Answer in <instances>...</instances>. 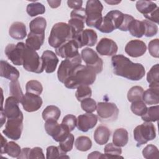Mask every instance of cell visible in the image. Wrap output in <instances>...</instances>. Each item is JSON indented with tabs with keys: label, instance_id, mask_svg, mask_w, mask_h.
<instances>
[{
	"label": "cell",
	"instance_id": "obj_1",
	"mask_svg": "<svg viewBox=\"0 0 159 159\" xmlns=\"http://www.w3.org/2000/svg\"><path fill=\"white\" fill-rule=\"evenodd\" d=\"M111 63L115 75L132 81L140 80L145 74V68L141 63H134L122 54L114 55Z\"/></svg>",
	"mask_w": 159,
	"mask_h": 159
},
{
	"label": "cell",
	"instance_id": "obj_2",
	"mask_svg": "<svg viewBox=\"0 0 159 159\" xmlns=\"http://www.w3.org/2000/svg\"><path fill=\"white\" fill-rule=\"evenodd\" d=\"M96 73L86 66L78 65L70 76L64 82V85L69 89H75L81 85L89 86L94 83Z\"/></svg>",
	"mask_w": 159,
	"mask_h": 159
},
{
	"label": "cell",
	"instance_id": "obj_3",
	"mask_svg": "<svg viewBox=\"0 0 159 159\" xmlns=\"http://www.w3.org/2000/svg\"><path fill=\"white\" fill-rule=\"evenodd\" d=\"M74 34L68 24L58 22L53 25L48 37L49 45L57 48L73 39Z\"/></svg>",
	"mask_w": 159,
	"mask_h": 159
},
{
	"label": "cell",
	"instance_id": "obj_4",
	"mask_svg": "<svg viewBox=\"0 0 159 159\" xmlns=\"http://www.w3.org/2000/svg\"><path fill=\"white\" fill-rule=\"evenodd\" d=\"M22 66L30 72L41 73L44 71L43 61L35 50L24 45L22 55Z\"/></svg>",
	"mask_w": 159,
	"mask_h": 159
},
{
	"label": "cell",
	"instance_id": "obj_5",
	"mask_svg": "<svg viewBox=\"0 0 159 159\" xmlns=\"http://www.w3.org/2000/svg\"><path fill=\"white\" fill-rule=\"evenodd\" d=\"M103 6L98 0H89L86 4V24L88 27H93L96 29L100 24L102 16V11Z\"/></svg>",
	"mask_w": 159,
	"mask_h": 159
},
{
	"label": "cell",
	"instance_id": "obj_6",
	"mask_svg": "<svg viewBox=\"0 0 159 159\" xmlns=\"http://www.w3.org/2000/svg\"><path fill=\"white\" fill-rule=\"evenodd\" d=\"M156 137V129L150 122L137 125L134 130V138L137 142V147H140Z\"/></svg>",
	"mask_w": 159,
	"mask_h": 159
},
{
	"label": "cell",
	"instance_id": "obj_7",
	"mask_svg": "<svg viewBox=\"0 0 159 159\" xmlns=\"http://www.w3.org/2000/svg\"><path fill=\"white\" fill-rule=\"evenodd\" d=\"M97 114L101 122H111L117 120L119 116V109L113 102H99L97 104Z\"/></svg>",
	"mask_w": 159,
	"mask_h": 159
},
{
	"label": "cell",
	"instance_id": "obj_8",
	"mask_svg": "<svg viewBox=\"0 0 159 159\" xmlns=\"http://www.w3.org/2000/svg\"><path fill=\"white\" fill-rule=\"evenodd\" d=\"M81 57L86 63V66L96 74L99 73L102 71L103 61L93 49L89 47L84 48L81 50Z\"/></svg>",
	"mask_w": 159,
	"mask_h": 159
},
{
	"label": "cell",
	"instance_id": "obj_9",
	"mask_svg": "<svg viewBox=\"0 0 159 159\" xmlns=\"http://www.w3.org/2000/svg\"><path fill=\"white\" fill-rule=\"evenodd\" d=\"M44 127L48 135L57 142L65 139L70 133V131L66 126L61 123L60 124H58L57 120H46Z\"/></svg>",
	"mask_w": 159,
	"mask_h": 159
},
{
	"label": "cell",
	"instance_id": "obj_10",
	"mask_svg": "<svg viewBox=\"0 0 159 159\" xmlns=\"http://www.w3.org/2000/svg\"><path fill=\"white\" fill-rule=\"evenodd\" d=\"M136 8L147 20L158 24L159 7L157 4L150 1H138L136 2Z\"/></svg>",
	"mask_w": 159,
	"mask_h": 159
},
{
	"label": "cell",
	"instance_id": "obj_11",
	"mask_svg": "<svg viewBox=\"0 0 159 159\" xmlns=\"http://www.w3.org/2000/svg\"><path fill=\"white\" fill-rule=\"evenodd\" d=\"M82 58L81 55L79 54L76 57L70 58L65 59L63 60L57 71V76L58 80L64 83L66 79L70 76L74 69L79 65L81 64Z\"/></svg>",
	"mask_w": 159,
	"mask_h": 159
},
{
	"label": "cell",
	"instance_id": "obj_12",
	"mask_svg": "<svg viewBox=\"0 0 159 159\" xmlns=\"http://www.w3.org/2000/svg\"><path fill=\"white\" fill-rule=\"evenodd\" d=\"M24 116L7 119L2 133L10 139L17 140L20 138L23 129Z\"/></svg>",
	"mask_w": 159,
	"mask_h": 159
},
{
	"label": "cell",
	"instance_id": "obj_13",
	"mask_svg": "<svg viewBox=\"0 0 159 159\" xmlns=\"http://www.w3.org/2000/svg\"><path fill=\"white\" fill-rule=\"evenodd\" d=\"M86 19V11L83 7L73 9L71 12L70 19L68 20V25L72 29L74 35L84 30Z\"/></svg>",
	"mask_w": 159,
	"mask_h": 159
},
{
	"label": "cell",
	"instance_id": "obj_14",
	"mask_svg": "<svg viewBox=\"0 0 159 159\" xmlns=\"http://www.w3.org/2000/svg\"><path fill=\"white\" fill-rule=\"evenodd\" d=\"M72 40L76 42L79 48L84 46L93 47L97 42L98 35L94 30L86 29L75 35Z\"/></svg>",
	"mask_w": 159,
	"mask_h": 159
},
{
	"label": "cell",
	"instance_id": "obj_15",
	"mask_svg": "<svg viewBox=\"0 0 159 159\" xmlns=\"http://www.w3.org/2000/svg\"><path fill=\"white\" fill-rule=\"evenodd\" d=\"M24 45V42H18L16 45L9 43L5 48L4 53L6 57L15 65H22V55Z\"/></svg>",
	"mask_w": 159,
	"mask_h": 159
},
{
	"label": "cell",
	"instance_id": "obj_16",
	"mask_svg": "<svg viewBox=\"0 0 159 159\" xmlns=\"http://www.w3.org/2000/svg\"><path fill=\"white\" fill-rule=\"evenodd\" d=\"M24 109L29 112L38 111L42 106V99L39 95L26 93L20 102Z\"/></svg>",
	"mask_w": 159,
	"mask_h": 159
},
{
	"label": "cell",
	"instance_id": "obj_17",
	"mask_svg": "<svg viewBox=\"0 0 159 159\" xmlns=\"http://www.w3.org/2000/svg\"><path fill=\"white\" fill-rule=\"evenodd\" d=\"M96 50L101 55L114 56L117 52L118 46L113 40L108 38H102L98 43Z\"/></svg>",
	"mask_w": 159,
	"mask_h": 159
},
{
	"label": "cell",
	"instance_id": "obj_18",
	"mask_svg": "<svg viewBox=\"0 0 159 159\" xmlns=\"http://www.w3.org/2000/svg\"><path fill=\"white\" fill-rule=\"evenodd\" d=\"M19 102L14 96H11L6 99L3 110L7 119H16L23 116V114L19 107Z\"/></svg>",
	"mask_w": 159,
	"mask_h": 159
},
{
	"label": "cell",
	"instance_id": "obj_19",
	"mask_svg": "<svg viewBox=\"0 0 159 159\" xmlns=\"http://www.w3.org/2000/svg\"><path fill=\"white\" fill-rule=\"evenodd\" d=\"M78 47L73 40H71L55 48L57 55L65 59L73 58L80 53Z\"/></svg>",
	"mask_w": 159,
	"mask_h": 159
},
{
	"label": "cell",
	"instance_id": "obj_20",
	"mask_svg": "<svg viewBox=\"0 0 159 159\" xmlns=\"http://www.w3.org/2000/svg\"><path fill=\"white\" fill-rule=\"evenodd\" d=\"M98 120V116L93 113L81 114L77 118L76 127L79 130L86 132L94 127L97 124Z\"/></svg>",
	"mask_w": 159,
	"mask_h": 159
},
{
	"label": "cell",
	"instance_id": "obj_21",
	"mask_svg": "<svg viewBox=\"0 0 159 159\" xmlns=\"http://www.w3.org/2000/svg\"><path fill=\"white\" fill-rule=\"evenodd\" d=\"M147 46L145 43L140 40H132L125 47V52L131 57L137 58L142 56L146 52Z\"/></svg>",
	"mask_w": 159,
	"mask_h": 159
},
{
	"label": "cell",
	"instance_id": "obj_22",
	"mask_svg": "<svg viewBox=\"0 0 159 159\" xmlns=\"http://www.w3.org/2000/svg\"><path fill=\"white\" fill-rule=\"evenodd\" d=\"M41 58L45 72L47 73L54 72L59 61L56 54L51 50H45L43 52Z\"/></svg>",
	"mask_w": 159,
	"mask_h": 159
},
{
	"label": "cell",
	"instance_id": "obj_23",
	"mask_svg": "<svg viewBox=\"0 0 159 159\" xmlns=\"http://www.w3.org/2000/svg\"><path fill=\"white\" fill-rule=\"evenodd\" d=\"M19 71L14 66L4 60L0 61V76L11 81L17 80L19 77Z\"/></svg>",
	"mask_w": 159,
	"mask_h": 159
},
{
	"label": "cell",
	"instance_id": "obj_24",
	"mask_svg": "<svg viewBox=\"0 0 159 159\" xmlns=\"http://www.w3.org/2000/svg\"><path fill=\"white\" fill-rule=\"evenodd\" d=\"M9 34L16 40L24 39L27 35L25 25L21 22H13L9 27Z\"/></svg>",
	"mask_w": 159,
	"mask_h": 159
},
{
	"label": "cell",
	"instance_id": "obj_25",
	"mask_svg": "<svg viewBox=\"0 0 159 159\" xmlns=\"http://www.w3.org/2000/svg\"><path fill=\"white\" fill-rule=\"evenodd\" d=\"M111 136V130L109 129L104 125L98 126L94 132V139L95 142L102 145L107 143Z\"/></svg>",
	"mask_w": 159,
	"mask_h": 159
},
{
	"label": "cell",
	"instance_id": "obj_26",
	"mask_svg": "<svg viewBox=\"0 0 159 159\" xmlns=\"http://www.w3.org/2000/svg\"><path fill=\"white\" fill-rule=\"evenodd\" d=\"M45 40V34H37L30 32L25 40V44L34 50H39Z\"/></svg>",
	"mask_w": 159,
	"mask_h": 159
},
{
	"label": "cell",
	"instance_id": "obj_27",
	"mask_svg": "<svg viewBox=\"0 0 159 159\" xmlns=\"http://www.w3.org/2000/svg\"><path fill=\"white\" fill-rule=\"evenodd\" d=\"M129 141V134L124 128L117 129L113 134L112 142L116 146L122 147L127 145Z\"/></svg>",
	"mask_w": 159,
	"mask_h": 159
},
{
	"label": "cell",
	"instance_id": "obj_28",
	"mask_svg": "<svg viewBox=\"0 0 159 159\" xmlns=\"http://www.w3.org/2000/svg\"><path fill=\"white\" fill-rule=\"evenodd\" d=\"M128 30L130 34L137 38H141L145 32V25L144 22L137 19H134L129 24Z\"/></svg>",
	"mask_w": 159,
	"mask_h": 159
},
{
	"label": "cell",
	"instance_id": "obj_29",
	"mask_svg": "<svg viewBox=\"0 0 159 159\" xmlns=\"http://www.w3.org/2000/svg\"><path fill=\"white\" fill-rule=\"evenodd\" d=\"M46 26V19L43 17H37L30 22V32L37 34H45Z\"/></svg>",
	"mask_w": 159,
	"mask_h": 159
},
{
	"label": "cell",
	"instance_id": "obj_30",
	"mask_svg": "<svg viewBox=\"0 0 159 159\" xmlns=\"http://www.w3.org/2000/svg\"><path fill=\"white\" fill-rule=\"evenodd\" d=\"M142 100L148 105L158 104L159 102V88H150L145 91Z\"/></svg>",
	"mask_w": 159,
	"mask_h": 159
},
{
	"label": "cell",
	"instance_id": "obj_31",
	"mask_svg": "<svg viewBox=\"0 0 159 159\" xmlns=\"http://www.w3.org/2000/svg\"><path fill=\"white\" fill-rule=\"evenodd\" d=\"M61 115L60 109L55 106L50 105L47 106L42 113L43 119L46 121L48 120H58Z\"/></svg>",
	"mask_w": 159,
	"mask_h": 159
},
{
	"label": "cell",
	"instance_id": "obj_32",
	"mask_svg": "<svg viewBox=\"0 0 159 159\" xmlns=\"http://www.w3.org/2000/svg\"><path fill=\"white\" fill-rule=\"evenodd\" d=\"M147 80L149 88H159V65H154L147 75Z\"/></svg>",
	"mask_w": 159,
	"mask_h": 159
},
{
	"label": "cell",
	"instance_id": "obj_33",
	"mask_svg": "<svg viewBox=\"0 0 159 159\" xmlns=\"http://www.w3.org/2000/svg\"><path fill=\"white\" fill-rule=\"evenodd\" d=\"M104 152L106 158H123V157L120 156L122 153L121 148L116 146L113 143L107 144L104 147Z\"/></svg>",
	"mask_w": 159,
	"mask_h": 159
},
{
	"label": "cell",
	"instance_id": "obj_34",
	"mask_svg": "<svg viewBox=\"0 0 159 159\" xmlns=\"http://www.w3.org/2000/svg\"><path fill=\"white\" fill-rule=\"evenodd\" d=\"M145 122H157L159 119V106H154L147 108L146 112L141 116Z\"/></svg>",
	"mask_w": 159,
	"mask_h": 159
},
{
	"label": "cell",
	"instance_id": "obj_35",
	"mask_svg": "<svg viewBox=\"0 0 159 159\" xmlns=\"http://www.w3.org/2000/svg\"><path fill=\"white\" fill-rule=\"evenodd\" d=\"M46 158L47 159L53 158H69V157L66 155V153L60 149V148L56 146H49L47 148Z\"/></svg>",
	"mask_w": 159,
	"mask_h": 159
},
{
	"label": "cell",
	"instance_id": "obj_36",
	"mask_svg": "<svg viewBox=\"0 0 159 159\" xmlns=\"http://www.w3.org/2000/svg\"><path fill=\"white\" fill-rule=\"evenodd\" d=\"M26 11L30 17H35L37 15L44 14L45 12V6L40 2H34L27 6Z\"/></svg>",
	"mask_w": 159,
	"mask_h": 159
},
{
	"label": "cell",
	"instance_id": "obj_37",
	"mask_svg": "<svg viewBox=\"0 0 159 159\" xmlns=\"http://www.w3.org/2000/svg\"><path fill=\"white\" fill-rule=\"evenodd\" d=\"M76 148L81 152H86L92 147V141L86 136H80L75 142Z\"/></svg>",
	"mask_w": 159,
	"mask_h": 159
},
{
	"label": "cell",
	"instance_id": "obj_38",
	"mask_svg": "<svg viewBox=\"0 0 159 159\" xmlns=\"http://www.w3.org/2000/svg\"><path fill=\"white\" fill-rule=\"evenodd\" d=\"M143 92V89L140 86H134L132 87L127 93L128 101L130 102H133L142 100Z\"/></svg>",
	"mask_w": 159,
	"mask_h": 159
},
{
	"label": "cell",
	"instance_id": "obj_39",
	"mask_svg": "<svg viewBox=\"0 0 159 159\" xmlns=\"http://www.w3.org/2000/svg\"><path fill=\"white\" fill-rule=\"evenodd\" d=\"M96 29L102 33H111L116 29V27L112 19L106 15L104 17H102L100 24Z\"/></svg>",
	"mask_w": 159,
	"mask_h": 159
},
{
	"label": "cell",
	"instance_id": "obj_40",
	"mask_svg": "<svg viewBox=\"0 0 159 159\" xmlns=\"http://www.w3.org/2000/svg\"><path fill=\"white\" fill-rule=\"evenodd\" d=\"M9 93L12 96L16 98L17 101L21 102L22 98L24 97V94L21 89V87L20 86V83L18 80L11 81L9 85Z\"/></svg>",
	"mask_w": 159,
	"mask_h": 159
},
{
	"label": "cell",
	"instance_id": "obj_41",
	"mask_svg": "<svg viewBox=\"0 0 159 159\" xmlns=\"http://www.w3.org/2000/svg\"><path fill=\"white\" fill-rule=\"evenodd\" d=\"M21 148L20 146L13 141L7 143L2 154L7 153L9 157L12 158H18L21 153Z\"/></svg>",
	"mask_w": 159,
	"mask_h": 159
},
{
	"label": "cell",
	"instance_id": "obj_42",
	"mask_svg": "<svg viewBox=\"0 0 159 159\" xmlns=\"http://www.w3.org/2000/svg\"><path fill=\"white\" fill-rule=\"evenodd\" d=\"M26 93L40 95L43 91V86L40 82L37 80H30L25 85Z\"/></svg>",
	"mask_w": 159,
	"mask_h": 159
},
{
	"label": "cell",
	"instance_id": "obj_43",
	"mask_svg": "<svg viewBox=\"0 0 159 159\" xmlns=\"http://www.w3.org/2000/svg\"><path fill=\"white\" fill-rule=\"evenodd\" d=\"M106 15L112 19L116 29H119L123 22L124 19V14L119 10H112L108 12Z\"/></svg>",
	"mask_w": 159,
	"mask_h": 159
},
{
	"label": "cell",
	"instance_id": "obj_44",
	"mask_svg": "<svg viewBox=\"0 0 159 159\" xmlns=\"http://www.w3.org/2000/svg\"><path fill=\"white\" fill-rule=\"evenodd\" d=\"M92 91L91 88L88 85H81L77 88L75 93L76 98L78 101H82L83 99L88 98H91Z\"/></svg>",
	"mask_w": 159,
	"mask_h": 159
},
{
	"label": "cell",
	"instance_id": "obj_45",
	"mask_svg": "<svg viewBox=\"0 0 159 159\" xmlns=\"http://www.w3.org/2000/svg\"><path fill=\"white\" fill-rule=\"evenodd\" d=\"M142 155L146 159H154L159 158L158 148L152 144L147 145L142 150Z\"/></svg>",
	"mask_w": 159,
	"mask_h": 159
},
{
	"label": "cell",
	"instance_id": "obj_46",
	"mask_svg": "<svg viewBox=\"0 0 159 159\" xmlns=\"http://www.w3.org/2000/svg\"><path fill=\"white\" fill-rule=\"evenodd\" d=\"M130 109L135 115L138 116H142L146 112L147 107L146 104L143 101V100H141L132 102V104L130 106Z\"/></svg>",
	"mask_w": 159,
	"mask_h": 159
},
{
	"label": "cell",
	"instance_id": "obj_47",
	"mask_svg": "<svg viewBox=\"0 0 159 159\" xmlns=\"http://www.w3.org/2000/svg\"><path fill=\"white\" fill-rule=\"evenodd\" d=\"M81 107L86 113H92L96 110L97 103L94 99L88 98L81 101Z\"/></svg>",
	"mask_w": 159,
	"mask_h": 159
},
{
	"label": "cell",
	"instance_id": "obj_48",
	"mask_svg": "<svg viewBox=\"0 0 159 159\" xmlns=\"http://www.w3.org/2000/svg\"><path fill=\"white\" fill-rule=\"evenodd\" d=\"M74 140L75 139L73 135L70 133L65 139L59 142L58 146L61 150L67 153L72 150L74 144Z\"/></svg>",
	"mask_w": 159,
	"mask_h": 159
},
{
	"label": "cell",
	"instance_id": "obj_49",
	"mask_svg": "<svg viewBox=\"0 0 159 159\" xmlns=\"http://www.w3.org/2000/svg\"><path fill=\"white\" fill-rule=\"evenodd\" d=\"M143 22L145 25V32L144 35L146 37H152L157 34L158 28L155 23L147 19L143 20Z\"/></svg>",
	"mask_w": 159,
	"mask_h": 159
},
{
	"label": "cell",
	"instance_id": "obj_50",
	"mask_svg": "<svg viewBox=\"0 0 159 159\" xmlns=\"http://www.w3.org/2000/svg\"><path fill=\"white\" fill-rule=\"evenodd\" d=\"M61 124L66 126L68 130L71 132L76 126L77 118L73 114H67L63 118Z\"/></svg>",
	"mask_w": 159,
	"mask_h": 159
},
{
	"label": "cell",
	"instance_id": "obj_51",
	"mask_svg": "<svg viewBox=\"0 0 159 159\" xmlns=\"http://www.w3.org/2000/svg\"><path fill=\"white\" fill-rule=\"evenodd\" d=\"M148 52L154 58L159 57V40L155 39L152 40L148 43Z\"/></svg>",
	"mask_w": 159,
	"mask_h": 159
},
{
	"label": "cell",
	"instance_id": "obj_52",
	"mask_svg": "<svg viewBox=\"0 0 159 159\" xmlns=\"http://www.w3.org/2000/svg\"><path fill=\"white\" fill-rule=\"evenodd\" d=\"M29 158H45V156L43 153V150L42 148L39 147H34L33 148H30L29 154Z\"/></svg>",
	"mask_w": 159,
	"mask_h": 159
},
{
	"label": "cell",
	"instance_id": "obj_53",
	"mask_svg": "<svg viewBox=\"0 0 159 159\" xmlns=\"http://www.w3.org/2000/svg\"><path fill=\"white\" fill-rule=\"evenodd\" d=\"M134 19V17L130 15L124 14V19L121 26L119 28V29L121 31L126 32L128 30V28L130 23Z\"/></svg>",
	"mask_w": 159,
	"mask_h": 159
},
{
	"label": "cell",
	"instance_id": "obj_54",
	"mask_svg": "<svg viewBox=\"0 0 159 159\" xmlns=\"http://www.w3.org/2000/svg\"><path fill=\"white\" fill-rule=\"evenodd\" d=\"M68 6L73 9H77L81 7L83 4V1L81 0H68L67 1Z\"/></svg>",
	"mask_w": 159,
	"mask_h": 159
},
{
	"label": "cell",
	"instance_id": "obj_55",
	"mask_svg": "<svg viewBox=\"0 0 159 159\" xmlns=\"http://www.w3.org/2000/svg\"><path fill=\"white\" fill-rule=\"evenodd\" d=\"M88 158H106L105 154H102V153L95 151L89 153L88 156Z\"/></svg>",
	"mask_w": 159,
	"mask_h": 159
},
{
	"label": "cell",
	"instance_id": "obj_56",
	"mask_svg": "<svg viewBox=\"0 0 159 159\" xmlns=\"http://www.w3.org/2000/svg\"><path fill=\"white\" fill-rule=\"evenodd\" d=\"M30 150V148L27 147L22 148L21 150V153L17 158H25V159L29 158V154Z\"/></svg>",
	"mask_w": 159,
	"mask_h": 159
},
{
	"label": "cell",
	"instance_id": "obj_57",
	"mask_svg": "<svg viewBox=\"0 0 159 159\" xmlns=\"http://www.w3.org/2000/svg\"><path fill=\"white\" fill-rule=\"evenodd\" d=\"M47 2L52 8H57L60 6L61 1H47Z\"/></svg>",
	"mask_w": 159,
	"mask_h": 159
},
{
	"label": "cell",
	"instance_id": "obj_58",
	"mask_svg": "<svg viewBox=\"0 0 159 159\" xmlns=\"http://www.w3.org/2000/svg\"><path fill=\"white\" fill-rule=\"evenodd\" d=\"M7 140L3 137L2 135H1V154H2V152L4 150V148L7 144Z\"/></svg>",
	"mask_w": 159,
	"mask_h": 159
},
{
	"label": "cell",
	"instance_id": "obj_59",
	"mask_svg": "<svg viewBox=\"0 0 159 159\" xmlns=\"http://www.w3.org/2000/svg\"><path fill=\"white\" fill-rule=\"evenodd\" d=\"M6 116L4 112L3 108H1V127L4 124L5 121H6Z\"/></svg>",
	"mask_w": 159,
	"mask_h": 159
},
{
	"label": "cell",
	"instance_id": "obj_60",
	"mask_svg": "<svg viewBox=\"0 0 159 159\" xmlns=\"http://www.w3.org/2000/svg\"><path fill=\"white\" fill-rule=\"evenodd\" d=\"M105 2L111 5H116L120 3L121 1H105Z\"/></svg>",
	"mask_w": 159,
	"mask_h": 159
}]
</instances>
